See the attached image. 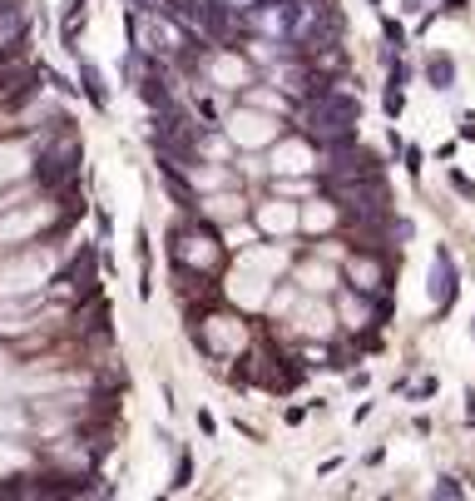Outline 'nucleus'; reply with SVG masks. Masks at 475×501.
Returning a JSON list of instances; mask_svg holds the SVG:
<instances>
[{
	"mask_svg": "<svg viewBox=\"0 0 475 501\" xmlns=\"http://www.w3.org/2000/svg\"><path fill=\"white\" fill-rule=\"evenodd\" d=\"M332 219H337V213H332L327 203H312V209H302V224H307V229H327Z\"/></svg>",
	"mask_w": 475,
	"mask_h": 501,
	"instance_id": "7",
	"label": "nucleus"
},
{
	"mask_svg": "<svg viewBox=\"0 0 475 501\" xmlns=\"http://www.w3.org/2000/svg\"><path fill=\"white\" fill-rule=\"evenodd\" d=\"M228 134H233V144H243V150H263V144L277 139V119L267 115V109H238V115L228 119Z\"/></svg>",
	"mask_w": 475,
	"mask_h": 501,
	"instance_id": "1",
	"label": "nucleus"
},
{
	"mask_svg": "<svg viewBox=\"0 0 475 501\" xmlns=\"http://www.w3.org/2000/svg\"><path fill=\"white\" fill-rule=\"evenodd\" d=\"M213 80H223V90H238V85H248V65L233 60V55H218L213 60Z\"/></svg>",
	"mask_w": 475,
	"mask_h": 501,
	"instance_id": "5",
	"label": "nucleus"
},
{
	"mask_svg": "<svg viewBox=\"0 0 475 501\" xmlns=\"http://www.w3.org/2000/svg\"><path fill=\"white\" fill-rule=\"evenodd\" d=\"M327 323H332V313L322 308V303H293V328H302V333H327Z\"/></svg>",
	"mask_w": 475,
	"mask_h": 501,
	"instance_id": "4",
	"label": "nucleus"
},
{
	"mask_svg": "<svg viewBox=\"0 0 475 501\" xmlns=\"http://www.w3.org/2000/svg\"><path fill=\"white\" fill-rule=\"evenodd\" d=\"M208 338L218 342V348H238V342H243V328H238V323H233V318H213Z\"/></svg>",
	"mask_w": 475,
	"mask_h": 501,
	"instance_id": "6",
	"label": "nucleus"
},
{
	"mask_svg": "<svg viewBox=\"0 0 475 501\" xmlns=\"http://www.w3.org/2000/svg\"><path fill=\"white\" fill-rule=\"evenodd\" d=\"M273 169L277 174H312V150L307 144H283L273 154Z\"/></svg>",
	"mask_w": 475,
	"mask_h": 501,
	"instance_id": "3",
	"label": "nucleus"
},
{
	"mask_svg": "<svg viewBox=\"0 0 475 501\" xmlns=\"http://www.w3.org/2000/svg\"><path fill=\"white\" fill-rule=\"evenodd\" d=\"M302 278H307V289H317V293H322V289H332V283H337V278H332L327 268H302Z\"/></svg>",
	"mask_w": 475,
	"mask_h": 501,
	"instance_id": "8",
	"label": "nucleus"
},
{
	"mask_svg": "<svg viewBox=\"0 0 475 501\" xmlns=\"http://www.w3.org/2000/svg\"><path fill=\"white\" fill-rule=\"evenodd\" d=\"M302 224V209L297 203H267V209H258V229H267V234H293V229Z\"/></svg>",
	"mask_w": 475,
	"mask_h": 501,
	"instance_id": "2",
	"label": "nucleus"
}]
</instances>
